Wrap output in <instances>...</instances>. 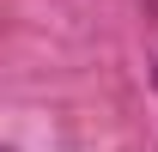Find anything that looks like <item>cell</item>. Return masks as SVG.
<instances>
[{
  "label": "cell",
  "mask_w": 158,
  "mask_h": 152,
  "mask_svg": "<svg viewBox=\"0 0 158 152\" xmlns=\"http://www.w3.org/2000/svg\"><path fill=\"white\" fill-rule=\"evenodd\" d=\"M152 85H158V67H152Z\"/></svg>",
  "instance_id": "1"
}]
</instances>
